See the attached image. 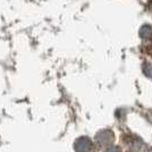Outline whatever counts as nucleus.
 Masks as SVG:
<instances>
[{
    "instance_id": "nucleus-1",
    "label": "nucleus",
    "mask_w": 152,
    "mask_h": 152,
    "mask_svg": "<svg viewBox=\"0 0 152 152\" xmlns=\"http://www.w3.org/2000/svg\"><path fill=\"white\" fill-rule=\"evenodd\" d=\"M91 149V141L88 137H79L75 143L76 152H89Z\"/></svg>"
},
{
    "instance_id": "nucleus-2",
    "label": "nucleus",
    "mask_w": 152,
    "mask_h": 152,
    "mask_svg": "<svg viewBox=\"0 0 152 152\" xmlns=\"http://www.w3.org/2000/svg\"><path fill=\"white\" fill-rule=\"evenodd\" d=\"M96 141L99 142L101 145H107L112 143L113 141V134L111 130H103V132H99V135L96 136Z\"/></svg>"
},
{
    "instance_id": "nucleus-3",
    "label": "nucleus",
    "mask_w": 152,
    "mask_h": 152,
    "mask_svg": "<svg viewBox=\"0 0 152 152\" xmlns=\"http://www.w3.org/2000/svg\"><path fill=\"white\" fill-rule=\"evenodd\" d=\"M140 37L142 39H145V40H150L152 39V28L151 25H148L145 24L141 28L140 30Z\"/></svg>"
},
{
    "instance_id": "nucleus-4",
    "label": "nucleus",
    "mask_w": 152,
    "mask_h": 152,
    "mask_svg": "<svg viewBox=\"0 0 152 152\" xmlns=\"http://www.w3.org/2000/svg\"><path fill=\"white\" fill-rule=\"evenodd\" d=\"M143 71L148 77H152V65L149 63H145L143 66Z\"/></svg>"
},
{
    "instance_id": "nucleus-5",
    "label": "nucleus",
    "mask_w": 152,
    "mask_h": 152,
    "mask_svg": "<svg viewBox=\"0 0 152 152\" xmlns=\"http://www.w3.org/2000/svg\"><path fill=\"white\" fill-rule=\"evenodd\" d=\"M107 152H120V151H119V149H118V148H110Z\"/></svg>"
},
{
    "instance_id": "nucleus-6",
    "label": "nucleus",
    "mask_w": 152,
    "mask_h": 152,
    "mask_svg": "<svg viewBox=\"0 0 152 152\" xmlns=\"http://www.w3.org/2000/svg\"><path fill=\"white\" fill-rule=\"evenodd\" d=\"M151 152H152V151H151Z\"/></svg>"
}]
</instances>
